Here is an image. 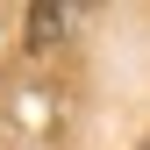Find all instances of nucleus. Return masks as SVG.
<instances>
[{"label": "nucleus", "instance_id": "f257e3e1", "mask_svg": "<svg viewBox=\"0 0 150 150\" xmlns=\"http://www.w3.org/2000/svg\"><path fill=\"white\" fill-rule=\"evenodd\" d=\"M57 36H64V7L36 0V7H29V43H57Z\"/></svg>", "mask_w": 150, "mask_h": 150}]
</instances>
